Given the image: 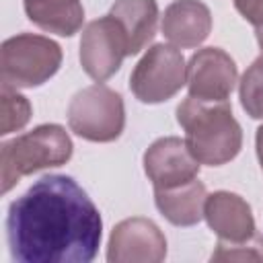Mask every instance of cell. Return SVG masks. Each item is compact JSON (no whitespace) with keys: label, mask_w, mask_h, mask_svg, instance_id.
I'll return each mask as SVG.
<instances>
[{"label":"cell","mask_w":263,"mask_h":263,"mask_svg":"<svg viewBox=\"0 0 263 263\" xmlns=\"http://www.w3.org/2000/svg\"><path fill=\"white\" fill-rule=\"evenodd\" d=\"M103 236L99 208L68 175H45L8 205L6 238L18 263H90Z\"/></svg>","instance_id":"cell-1"},{"label":"cell","mask_w":263,"mask_h":263,"mask_svg":"<svg viewBox=\"0 0 263 263\" xmlns=\"http://www.w3.org/2000/svg\"><path fill=\"white\" fill-rule=\"evenodd\" d=\"M177 121L185 144L199 164L222 166L242 148V129L228 101H199L187 97L177 107Z\"/></svg>","instance_id":"cell-2"},{"label":"cell","mask_w":263,"mask_h":263,"mask_svg":"<svg viewBox=\"0 0 263 263\" xmlns=\"http://www.w3.org/2000/svg\"><path fill=\"white\" fill-rule=\"evenodd\" d=\"M72 140L58 123L37 125L31 132L4 142L0 148L2 193H8L27 175L66 164L72 158Z\"/></svg>","instance_id":"cell-3"},{"label":"cell","mask_w":263,"mask_h":263,"mask_svg":"<svg viewBox=\"0 0 263 263\" xmlns=\"http://www.w3.org/2000/svg\"><path fill=\"white\" fill-rule=\"evenodd\" d=\"M62 66V47L43 35L18 33L8 37L0 49L2 84L33 88L47 82Z\"/></svg>","instance_id":"cell-4"},{"label":"cell","mask_w":263,"mask_h":263,"mask_svg":"<svg viewBox=\"0 0 263 263\" xmlns=\"http://www.w3.org/2000/svg\"><path fill=\"white\" fill-rule=\"evenodd\" d=\"M70 129L88 142H113L125 127V107L117 90L97 82L78 90L68 105Z\"/></svg>","instance_id":"cell-5"},{"label":"cell","mask_w":263,"mask_h":263,"mask_svg":"<svg viewBox=\"0 0 263 263\" xmlns=\"http://www.w3.org/2000/svg\"><path fill=\"white\" fill-rule=\"evenodd\" d=\"M187 84V64L179 47L171 43L152 45L136 64L129 88L140 103L156 105L175 97Z\"/></svg>","instance_id":"cell-6"},{"label":"cell","mask_w":263,"mask_h":263,"mask_svg":"<svg viewBox=\"0 0 263 263\" xmlns=\"http://www.w3.org/2000/svg\"><path fill=\"white\" fill-rule=\"evenodd\" d=\"M125 55V33L111 14L95 18L84 27L80 39V64L92 80L105 82L111 78L121 68Z\"/></svg>","instance_id":"cell-7"},{"label":"cell","mask_w":263,"mask_h":263,"mask_svg":"<svg viewBox=\"0 0 263 263\" xmlns=\"http://www.w3.org/2000/svg\"><path fill=\"white\" fill-rule=\"evenodd\" d=\"M166 257V238L148 218H125L113 226L107 242L111 263H160Z\"/></svg>","instance_id":"cell-8"},{"label":"cell","mask_w":263,"mask_h":263,"mask_svg":"<svg viewBox=\"0 0 263 263\" xmlns=\"http://www.w3.org/2000/svg\"><path fill=\"white\" fill-rule=\"evenodd\" d=\"M238 80L234 60L220 47L197 49L187 62L189 97L199 101H228Z\"/></svg>","instance_id":"cell-9"},{"label":"cell","mask_w":263,"mask_h":263,"mask_svg":"<svg viewBox=\"0 0 263 263\" xmlns=\"http://www.w3.org/2000/svg\"><path fill=\"white\" fill-rule=\"evenodd\" d=\"M144 173L154 189H166L197 179L199 162L189 152L185 140L166 136L152 142L144 152Z\"/></svg>","instance_id":"cell-10"},{"label":"cell","mask_w":263,"mask_h":263,"mask_svg":"<svg viewBox=\"0 0 263 263\" xmlns=\"http://www.w3.org/2000/svg\"><path fill=\"white\" fill-rule=\"evenodd\" d=\"M160 29L179 49L199 47L212 33V12L201 0H175L164 8Z\"/></svg>","instance_id":"cell-11"},{"label":"cell","mask_w":263,"mask_h":263,"mask_svg":"<svg viewBox=\"0 0 263 263\" xmlns=\"http://www.w3.org/2000/svg\"><path fill=\"white\" fill-rule=\"evenodd\" d=\"M203 218L220 240H245L257 232L251 205L232 191L210 193L205 197Z\"/></svg>","instance_id":"cell-12"},{"label":"cell","mask_w":263,"mask_h":263,"mask_svg":"<svg viewBox=\"0 0 263 263\" xmlns=\"http://www.w3.org/2000/svg\"><path fill=\"white\" fill-rule=\"evenodd\" d=\"M205 197H208L205 185L199 179L166 189H154V203L158 212L173 226H185V228L201 222Z\"/></svg>","instance_id":"cell-13"},{"label":"cell","mask_w":263,"mask_h":263,"mask_svg":"<svg viewBox=\"0 0 263 263\" xmlns=\"http://www.w3.org/2000/svg\"><path fill=\"white\" fill-rule=\"evenodd\" d=\"M109 14L119 23L127 41V55L140 53L156 35V0H115Z\"/></svg>","instance_id":"cell-14"},{"label":"cell","mask_w":263,"mask_h":263,"mask_svg":"<svg viewBox=\"0 0 263 263\" xmlns=\"http://www.w3.org/2000/svg\"><path fill=\"white\" fill-rule=\"evenodd\" d=\"M23 6L33 25L60 37L76 35L84 23L80 0H23Z\"/></svg>","instance_id":"cell-15"},{"label":"cell","mask_w":263,"mask_h":263,"mask_svg":"<svg viewBox=\"0 0 263 263\" xmlns=\"http://www.w3.org/2000/svg\"><path fill=\"white\" fill-rule=\"evenodd\" d=\"M0 109H2V121H0V134H12L23 129L31 119V103L27 97L18 92V88H12L8 84H2L0 92Z\"/></svg>","instance_id":"cell-16"},{"label":"cell","mask_w":263,"mask_h":263,"mask_svg":"<svg viewBox=\"0 0 263 263\" xmlns=\"http://www.w3.org/2000/svg\"><path fill=\"white\" fill-rule=\"evenodd\" d=\"M240 105L253 119H263V53L247 68L238 82Z\"/></svg>","instance_id":"cell-17"},{"label":"cell","mask_w":263,"mask_h":263,"mask_svg":"<svg viewBox=\"0 0 263 263\" xmlns=\"http://www.w3.org/2000/svg\"><path fill=\"white\" fill-rule=\"evenodd\" d=\"M212 261H263V236L253 234L245 240H220Z\"/></svg>","instance_id":"cell-18"},{"label":"cell","mask_w":263,"mask_h":263,"mask_svg":"<svg viewBox=\"0 0 263 263\" xmlns=\"http://www.w3.org/2000/svg\"><path fill=\"white\" fill-rule=\"evenodd\" d=\"M234 8L253 27L263 25V0H234Z\"/></svg>","instance_id":"cell-19"},{"label":"cell","mask_w":263,"mask_h":263,"mask_svg":"<svg viewBox=\"0 0 263 263\" xmlns=\"http://www.w3.org/2000/svg\"><path fill=\"white\" fill-rule=\"evenodd\" d=\"M255 150H257V158H259V164H261V171H263V125L255 134Z\"/></svg>","instance_id":"cell-20"},{"label":"cell","mask_w":263,"mask_h":263,"mask_svg":"<svg viewBox=\"0 0 263 263\" xmlns=\"http://www.w3.org/2000/svg\"><path fill=\"white\" fill-rule=\"evenodd\" d=\"M255 37H257V43H259V47L263 51V25L261 27H255Z\"/></svg>","instance_id":"cell-21"}]
</instances>
